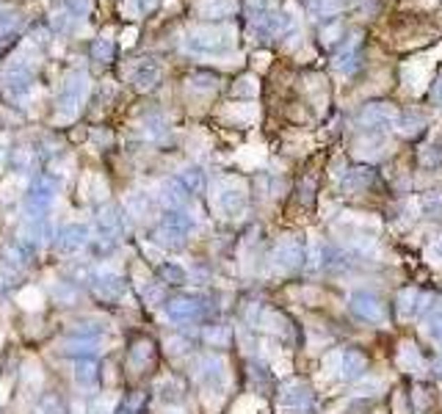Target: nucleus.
Wrapping results in <instances>:
<instances>
[{
  "mask_svg": "<svg viewBox=\"0 0 442 414\" xmlns=\"http://www.w3.org/2000/svg\"><path fill=\"white\" fill-rule=\"evenodd\" d=\"M312 404V392L304 381H288L282 390H280V409L282 414H301L310 409Z\"/></svg>",
  "mask_w": 442,
  "mask_h": 414,
  "instance_id": "1",
  "label": "nucleus"
},
{
  "mask_svg": "<svg viewBox=\"0 0 442 414\" xmlns=\"http://www.w3.org/2000/svg\"><path fill=\"white\" fill-rule=\"evenodd\" d=\"M395 362H398V367L406 370V373H423V370H426V359L420 356V351L409 343V340H404V343L398 345Z\"/></svg>",
  "mask_w": 442,
  "mask_h": 414,
  "instance_id": "5",
  "label": "nucleus"
},
{
  "mask_svg": "<svg viewBox=\"0 0 442 414\" xmlns=\"http://www.w3.org/2000/svg\"><path fill=\"white\" fill-rule=\"evenodd\" d=\"M368 183H370V171H365V169H354V171H349L343 188H346V191H363V188H368Z\"/></svg>",
  "mask_w": 442,
  "mask_h": 414,
  "instance_id": "13",
  "label": "nucleus"
},
{
  "mask_svg": "<svg viewBox=\"0 0 442 414\" xmlns=\"http://www.w3.org/2000/svg\"><path fill=\"white\" fill-rule=\"evenodd\" d=\"M426 337H429L432 343L442 345V309L432 312V318L426 321Z\"/></svg>",
  "mask_w": 442,
  "mask_h": 414,
  "instance_id": "17",
  "label": "nucleus"
},
{
  "mask_svg": "<svg viewBox=\"0 0 442 414\" xmlns=\"http://www.w3.org/2000/svg\"><path fill=\"white\" fill-rule=\"evenodd\" d=\"M376 414H384V412H376Z\"/></svg>",
  "mask_w": 442,
  "mask_h": 414,
  "instance_id": "25",
  "label": "nucleus"
},
{
  "mask_svg": "<svg viewBox=\"0 0 442 414\" xmlns=\"http://www.w3.org/2000/svg\"><path fill=\"white\" fill-rule=\"evenodd\" d=\"M166 312H169V318H172L174 323H188V321L199 318L202 304H197V301H191V298H177V301H172V304L166 307Z\"/></svg>",
  "mask_w": 442,
  "mask_h": 414,
  "instance_id": "7",
  "label": "nucleus"
},
{
  "mask_svg": "<svg viewBox=\"0 0 442 414\" xmlns=\"http://www.w3.org/2000/svg\"><path fill=\"white\" fill-rule=\"evenodd\" d=\"M360 64H363V50H360V42H349V45H343V50L335 56V69H337V72L351 75L354 69H360Z\"/></svg>",
  "mask_w": 442,
  "mask_h": 414,
  "instance_id": "8",
  "label": "nucleus"
},
{
  "mask_svg": "<svg viewBox=\"0 0 442 414\" xmlns=\"http://www.w3.org/2000/svg\"><path fill=\"white\" fill-rule=\"evenodd\" d=\"M418 160H420L423 169H437L442 163V146H423Z\"/></svg>",
  "mask_w": 442,
  "mask_h": 414,
  "instance_id": "15",
  "label": "nucleus"
},
{
  "mask_svg": "<svg viewBox=\"0 0 442 414\" xmlns=\"http://www.w3.org/2000/svg\"><path fill=\"white\" fill-rule=\"evenodd\" d=\"M418 301H420L418 290H412V287L401 290V296H398V315H401L404 321H409L412 315H418Z\"/></svg>",
  "mask_w": 442,
  "mask_h": 414,
  "instance_id": "10",
  "label": "nucleus"
},
{
  "mask_svg": "<svg viewBox=\"0 0 442 414\" xmlns=\"http://www.w3.org/2000/svg\"><path fill=\"white\" fill-rule=\"evenodd\" d=\"M42 409H45V412H53V414H67V406H64L56 395H53V398H45V401H42Z\"/></svg>",
  "mask_w": 442,
  "mask_h": 414,
  "instance_id": "23",
  "label": "nucleus"
},
{
  "mask_svg": "<svg viewBox=\"0 0 442 414\" xmlns=\"http://www.w3.org/2000/svg\"><path fill=\"white\" fill-rule=\"evenodd\" d=\"M381 390V381L379 378H370V381H363L360 387H357V395H376Z\"/></svg>",
  "mask_w": 442,
  "mask_h": 414,
  "instance_id": "24",
  "label": "nucleus"
},
{
  "mask_svg": "<svg viewBox=\"0 0 442 414\" xmlns=\"http://www.w3.org/2000/svg\"><path fill=\"white\" fill-rule=\"evenodd\" d=\"M160 274L166 276V282H169V284H180V282H185L183 268H177V266H163V268H160Z\"/></svg>",
  "mask_w": 442,
  "mask_h": 414,
  "instance_id": "19",
  "label": "nucleus"
},
{
  "mask_svg": "<svg viewBox=\"0 0 442 414\" xmlns=\"http://www.w3.org/2000/svg\"><path fill=\"white\" fill-rule=\"evenodd\" d=\"M395 125L401 128L404 136H418V133L426 128V119H423L420 111H404V114L395 119Z\"/></svg>",
  "mask_w": 442,
  "mask_h": 414,
  "instance_id": "9",
  "label": "nucleus"
},
{
  "mask_svg": "<svg viewBox=\"0 0 442 414\" xmlns=\"http://www.w3.org/2000/svg\"><path fill=\"white\" fill-rule=\"evenodd\" d=\"M429 100H432L434 105H442V69L437 72V77H434V83H432V89H429Z\"/></svg>",
  "mask_w": 442,
  "mask_h": 414,
  "instance_id": "20",
  "label": "nucleus"
},
{
  "mask_svg": "<svg viewBox=\"0 0 442 414\" xmlns=\"http://www.w3.org/2000/svg\"><path fill=\"white\" fill-rule=\"evenodd\" d=\"M368 370V359L360 353V351H346L343 353V365H340V378L346 381H357L363 378Z\"/></svg>",
  "mask_w": 442,
  "mask_h": 414,
  "instance_id": "6",
  "label": "nucleus"
},
{
  "mask_svg": "<svg viewBox=\"0 0 442 414\" xmlns=\"http://www.w3.org/2000/svg\"><path fill=\"white\" fill-rule=\"evenodd\" d=\"M340 365H343V351H329V353L323 356L321 381H335V378H340Z\"/></svg>",
  "mask_w": 442,
  "mask_h": 414,
  "instance_id": "11",
  "label": "nucleus"
},
{
  "mask_svg": "<svg viewBox=\"0 0 442 414\" xmlns=\"http://www.w3.org/2000/svg\"><path fill=\"white\" fill-rule=\"evenodd\" d=\"M360 125L368 133H381V130L395 125V111L387 102H370L360 111Z\"/></svg>",
  "mask_w": 442,
  "mask_h": 414,
  "instance_id": "3",
  "label": "nucleus"
},
{
  "mask_svg": "<svg viewBox=\"0 0 442 414\" xmlns=\"http://www.w3.org/2000/svg\"><path fill=\"white\" fill-rule=\"evenodd\" d=\"M243 205H246V199H243V194H238V191H227V194L221 197V207H224V213H227V215L241 213Z\"/></svg>",
  "mask_w": 442,
  "mask_h": 414,
  "instance_id": "16",
  "label": "nucleus"
},
{
  "mask_svg": "<svg viewBox=\"0 0 442 414\" xmlns=\"http://www.w3.org/2000/svg\"><path fill=\"white\" fill-rule=\"evenodd\" d=\"M349 307H351V312H354L360 321H368V323H381V321H384V304L379 301V296H373L368 290L351 293Z\"/></svg>",
  "mask_w": 442,
  "mask_h": 414,
  "instance_id": "2",
  "label": "nucleus"
},
{
  "mask_svg": "<svg viewBox=\"0 0 442 414\" xmlns=\"http://www.w3.org/2000/svg\"><path fill=\"white\" fill-rule=\"evenodd\" d=\"M393 414H409V406H406V392L398 390L393 395Z\"/></svg>",
  "mask_w": 442,
  "mask_h": 414,
  "instance_id": "22",
  "label": "nucleus"
},
{
  "mask_svg": "<svg viewBox=\"0 0 442 414\" xmlns=\"http://www.w3.org/2000/svg\"><path fill=\"white\" fill-rule=\"evenodd\" d=\"M426 260H429L434 268H442V235L426 249Z\"/></svg>",
  "mask_w": 442,
  "mask_h": 414,
  "instance_id": "18",
  "label": "nucleus"
},
{
  "mask_svg": "<svg viewBox=\"0 0 442 414\" xmlns=\"http://www.w3.org/2000/svg\"><path fill=\"white\" fill-rule=\"evenodd\" d=\"M75 367H77V370H75V378H77L80 384H94V378H97V362H94V359H80Z\"/></svg>",
  "mask_w": 442,
  "mask_h": 414,
  "instance_id": "12",
  "label": "nucleus"
},
{
  "mask_svg": "<svg viewBox=\"0 0 442 414\" xmlns=\"http://www.w3.org/2000/svg\"><path fill=\"white\" fill-rule=\"evenodd\" d=\"M420 210L426 215H442V194L440 191H429L420 197Z\"/></svg>",
  "mask_w": 442,
  "mask_h": 414,
  "instance_id": "14",
  "label": "nucleus"
},
{
  "mask_svg": "<svg viewBox=\"0 0 442 414\" xmlns=\"http://www.w3.org/2000/svg\"><path fill=\"white\" fill-rule=\"evenodd\" d=\"M274 263L282 268V271H296L301 268L304 263V246L296 235H285L280 243H277V252H274Z\"/></svg>",
  "mask_w": 442,
  "mask_h": 414,
  "instance_id": "4",
  "label": "nucleus"
},
{
  "mask_svg": "<svg viewBox=\"0 0 442 414\" xmlns=\"http://www.w3.org/2000/svg\"><path fill=\"white\" fill-rule=\"evenodd\" d=\"M80 235H86V229H80V227H77L75 232L70 229V232L64 235V249H77V246L83 243V238H80Z\"/></svg>",
  "mask_w": 442,
  "mask_h": 414,
  "instance_id": "21",
  "label": "nucleus"
}]
</instances>
